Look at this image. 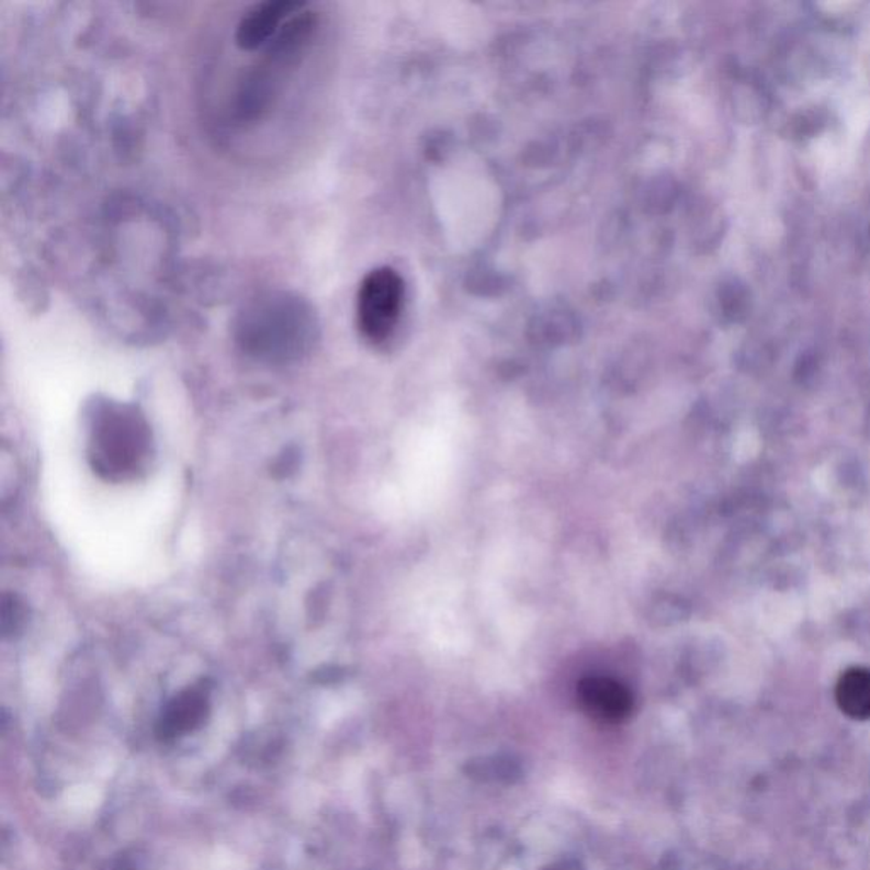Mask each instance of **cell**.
<instances>
[{"instance_id":"obj_1","label":"cell","mask_w":870,"mask_h":870,"mask_svg":"<svg viewBox=\"0 0 870 870\" xmlns=\"http://www.w3.org/2000/svg\"><path fill=\"white\" fill-rule=\"evenodd\" d=\"M241 351L268 364H290L308 355L318 339V317L298 294H259L241 306L234 320Z\"/></svg>"},{"instance_id":"obj_2","label":"cell","mask_w":870,"mask_h":870,"mask_svg":"<svg viewBox=\"0 0 870 870\" xmlns=\"http://www.w3.org/2000/svg\"><path fill=\"white\" fill-rule=\"evenodd\" d=\"M87 457L108 482L138 478L154 456V436L144 411L133 404L98 398L86 411Z\"/></svg>"},{"instance_id":"obj_3","label":"cell","mask_w":870,"mask_h":870,"mask_svg":"<svg viewBox=\"0 0 870 870\" xmlns=\"http://www.w3.org/2000/svg\"><path fill=\"white\" fill-rule=\"evenodd\" d=\"M405 286L398 272L377 268L365 275L358 293V327L368 342L388 340L404 308Z\"/></svg>"},{"instance_id":"obj_4","label":"cell","mask_w":870,"mask_h":870,"mask_svg":"<svg viewBox=\"0 0 870 870\" xmlns=\"http://www.w3.org/2000/svg\"><path fill=\"white\" fill-rule=\"evenodd\" d=\"M305 8V2L298 0H265L252 5L241 15L235 43L244 52L264 48L278 38L284 24Z\"/></svg>"},{"instance_id":"obj_5","label":"cell","mask_w":870,"mask_h":870,"mask_svg":"<svg viewBox=\"0 0 870 870\" xmlns=\"http://www.w3.org/2000/svg\"><path fill=\"white\" fill-rule=\"evenodd\" d=\"M578 699L590 716L607 723L625 720L633 711L630 690L612 678H584L578 686Z\"/></svg>"},{"instance_id":"obj_6","label":"cell","mask_w":870,"mask_h":870,"mask_svg":"<svg viewBox=\"0 0 870 870\" xmlns=\"http://www.w3.org/2000/svg\"><path fill=\"white\" fill-rule=\"evenodd\" d=\"M835 699L845 716L856 721L870 720V670L848 668L838 678Z\"/></svg>"},{"instance_id":"obj_7","label":"cell","mask_w":870,"mask_h":870,"mask_svg":"<svg viewBox=\"0 0 870 870\" xmlns=\"http://www.w3.org/2000/svg\"><path fill=\"white\" fill-rule=\"evenodd\" d=\"M207 704L210 698L203 686L184 690L167 705L162 718V730L167 735H178L182 731L193 730L206 716Z\"/></svg>"},{"instance_id":"obj_8","label":"cell","mask_w":870,"mask_h":870,"mask_svg":"<svg viewBox=\"0 0 870 870\" xmlns=\"http://www.w3.org/2000/svg\"><path fill=\"white\" fill-rule=\"evenodd\" d=\"M24 607L23 603L18 600V597H4V611H2V630H4L5 636H12V634L18 633L21 631L24 624Z\"/></svg>"},{"instance_id":"obj_9","label":"cell","mask_w":870,"mask_h":870,"mask_svg":"<svg viewBox=\"0 0 870 870\" xmlns=\"http://www.w3.org/2000/svg\"><path fill=\"white\" fill-rule=\"evenodd\" d=\"M724 308L731 320H742L748 312V291L739 284H731L724 300Z\"/></svg>"},{"instance_id":"obj_10","label":"cell","mask_w":870,"mask_h":870,"mask_svg":"<svg viewBox=\"0 0 870 870\" xmlns=\"http://www.w3.org/2000/svg\"><path fill=\"white\" fill-rule=\"evenodd\" d=\"M869 235H870V228H869Z\"/></svg>"}]
</instances>
